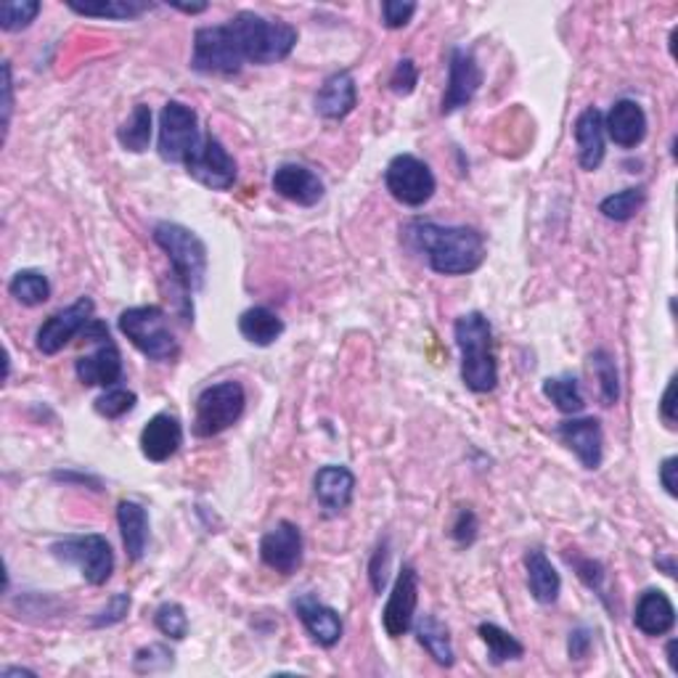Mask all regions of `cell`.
Returning <instances> with one entry per match:
<instances>
[{
    "label": "cell",
    "instance_id": "52a82bcc",
    "mask_svg": "<svg viewBox=\"0 0 678 678\" xmlns=\"http://www.w3.org/2000/svg\"><path fill=\"white\" fill-rule=\"evenodd\" d=\"M247 64L242 57L239 46H236L234 33H231L229 22L212 24V27H199L194 33V53H192V70L199 75H239L242 66Z\"/></svg>",
    "mask_w": 678,
    "mask_h": 678
},
{
    "label": "cell",
    "instance_id": "484cf974",
    "mask_svg": "<svg viewBox=\"0 0 678 678\" xmlns=\"http://www.w3.org/2000/svg\"><path fill=\"white\" fill-rule=\"evenodd\" d=\"M525 572H528V589L535 602L554 604L562 594V578L552 559L541 548H528L525 554Z\"/></svg>",
    "mask_w": 678,
    "mask_h": 678
},
{
    "label": "cell",
    "instance_id": "d6986e66",
    "mask_svg": "<svg viewBox=\"0 0 678 678\" xmlns=\"http://www.w3.org/2000/svg\"><path fill=\"white\" fill-rule=\"evenodd\" d=\"M271 186L279 197L295 201L299 207H316L323 199V181L305 164H279L271 178Z\"/></svg>",
    "mask_w": 678,
    "mask_h": 678
},
{
    "label": "cell",
    "instance_id": "7402d4cb",
    "mask_svg": "<svg viewBox=\"0 0 678 678\" xmlns=\"http://www.w3.org/2000/svg\"><path fill=\"white\" fill-rule=\"evenodd\" d=\"M358 103V85L353 72L342 70L329 75L316 94V112L323 120H345Z\"/></svg>",
    "mask_w": 678,
    "mask_h": 678
},
{
    "label": "cell",
    "instance_id": "db71d44e",
    "mask_svg": "<svg viewBox=\"0 0 678 678\" xmlns=\"http://www.w3.org/2000/svg\"><path fill=\"white\" fill-rule=\"evenodd\" d=\"M668 663H670V668L678 670V663H676V639H670V641H668Z\"/></svg>",
    "mask_w": 678,
    "mask_h": 678
},
{
    "label": "cell",
    "instance_id": "b9f144b4",
    "mask_svg": "<svg viewBox=\"0 0 678 678\" xmlns=\"http://www.w3.org/2000/svg\"><path fill=\"white\" fill-rule=\"evenodd\" d=\"M414 14H417V3L411 0H384L382 3V22L387 29L406 27Z\"/></svg>",
    "mask_w": 678,
    "mask_h": 678
},
{
    "label": "cell",
    "instance_id": "ee69618b",
    "mask_svg": "<svg viewBox=\"0 0 678 678\" xmlns=\"http://www.w3.org/2000/svg\"><path fill=\"white\" fill-rule=\"evenodd\" d=\"M576 572L578 578L589 585L594 594H599L602 602H607V594H604V567L602 562L596 559H576Z\"/></svg>",
    "mask_w": 678,
    "mask_h": 678
},
{
    "label": "cell",
    "instance_id": "8992f818",
    "mask_svg": "<svg viewBox=\"0 0 678 678\" xmlns=\"http://www.w3.org/2000/svg\"><path fill=\"white\" fill-rule=\"evenodd\" d=\"M247 408V393L242 382L225 380L210 384L201 390L197 398V411H194V435L197 437H215L220 432L231 430L242 419Z\"/></svg>",
    "mask_w": 678,
    "mask_h": 678
},
{
    "label": "cell",
    "instance_id": "681fc988",
    "mask_svg": "<svg viewBox=\"0 0 678 678\" xmlns=\"http://www.w3.org/2000/svg\"><path fill=\"white\" fill-rule=\"evenodd\" d=\"M678 456H668V459H663V464H659V482H663L665 493L668 496H678Z\"/></svg>",
    "mask_w": 678,
    "mask_h": 678
},
{
    "label": "cell",
    "instance_id": "d4e9b609",
    "mask_svg": "<svg viewBox=\"0 0 678 678\" xmlns=\"http://www.w3.org/2000/svg\"><path fill=\"white\" fill-rule=\"evenodd\" d=\"M633 626L639 628L644 637H665L674 631L676 626V607L665 591L650 589L641 594L637 602V613H633Z\"/></svg>",
    "mask_w": 678,
    "mask_h": 678
},
{
    "label": "cell",
    "instance_id": "ac0fdd59",
    "mask_svg": "<svg viewBox=\"0 0 678 678\" xmlns=\"http://www.w3.org/2000/svg\"><path fill=\"white\" fill-rule=\"evenodd\" d=\"M295 613L316 644L326 646V650L340 644L342 633H345V622H342L337 609L326 607L313 594H303L295 599Z\"/></svg>",
    "mask_w": 678,
    "mask_h": 678
},
{
    "label": "cell",
    "instance_id": "83f0119b",
    "mask_svg": "<svg viewBox=\"0 0 678 678\" xmlns=\"http://www.w3.org/2000/svg\"><path fill=\"white\" fill-rule=\"evenodd\" d=\"M70 11L81 16H94V20H112V22H131L138 20L140 14L155 9L149 0H66Z\"/></svg>",
    "mask_w": 678,
    "mask_h": 678
},
{
    "label": "cell",
    "instance_id": "44dd1931",
    "mask_svg": "<svg viewBox=\"0 0 678 678\" xmlns=\"http://www.w3.org/2000/svg\"><path fill=\"white\" fill-rule=\"evenodd\" d=\"M313 493L326 515H342L356 496V474L342 464H326L316 472Z\"/></svg>",
    "mask_w": 678,
    "mask_h": 678
},
{
    "label": "cell",
    "instance_id": "ab89813d",
    "mask_svg": "<svg viewBox=\"0 0 678 678\" xmlns=\"http://www.w3.org/2000/svg\"><path fill=\"white\" fill-rule=\"evenodd\" d=\"M131 604H133L131 594H114L107 602V607H101L99 613H96L94 618H90V626H94V628L118 626V622H122V620L127 618V613H131Z\"/></svg>",
    "mask_w": 678,
    "mask_h": 678
},
{
    "label": "cell",
    "instance_id": "60d3db41",
    "mask_svg": "<svg viewBox=\"0 0 678 678\" xmlns=\"http://www.w3.org/2000/svg\"><path fill=\"white\" fill-rule=\"evenodd\" d=\"M419 85V70L414 59H400L390 75V90L398 96H411Z\"/></svg>",
    "mask_w": 678,
    "mask_h": 678
},
{
    "label": "cell",
    "instance_id": "9c48e42d",
    "mask_svg": "<svg viewBox=\"0 0 678 678\" xmlns=\"http://www.w3.org/2000/svg\"><path fill=\"white\" fill-rule=\"evenodd\" d=\"M85 340L94 342L96 350L90 356L77 358L75 374L85 387H114L122 380V356L120 347L112 342L107 323L90 321L85 326Z\"/></svg>",
    "mask_w": 678,
    "mask_h": 678
},
{
    "label": "cell",
    "instance_id": "f907efd6",
    "mask_svg": "<svg viewBox=\"0 0 678 678\" xmlns=\"http://www.w3.org/2000/svg\"><path fill=\"white\" fill-rule=\"evenodd\" d=\"M168 5L170 9L181 11V14H188V16L205 14V11L210 9V3H205V0H201V3H178V0H168Z\"/></svg>",
    "mask_w": 678,
    "mask_h": 678
},
{
    "label": "cell",
    "instance_id": "7c38bea8",
    "mask_svg": "<svg viewBox=\"0 0 678 678\" xmlns=\"http://www.w3.org/2000/svg\"><path fill=\"white\" fill-rule=\"evenodd\" d=\"M183 168H186V173L194 181L212 188V192H229L236 183V173H239L234 157L229 155V149L212 133L201 136L199 146L186 157Z\"/></svg>",
    "mask_w": 678,
    "mask_h": 678
},
{
    "label": "cell",
    "instance_id": "e0dca14e",
    "mask_svg": "<svg viewBox=\"0 0 678 678\" xmlns=\"http://www.w3.org/2000/svg\"><path fill=\"white\" fill-rule=\"evenodd\" d=\"M557 435L572 454L578 456V461L585 469L602 467L604 459V435H602V421L594 417L583 419H567L557 427Z\"/></svg>",
    "mask_w": 678,
    "mask_h": 678
},
{
    "label": "cell",
    "instance_id": "277c9868",
    "mask_svg": "<svg viewBox=\"0 0 678 678\" xmlns=\"http://www.w3.org/2000/svg\"><path fill=\"white\" fill-rule=\"evenodd\" d=\"M151 239H155L157 247L170 258L173 276L181 284V289H186L188 295H192V292H199L201 286H205L207 247L192 229H186V225L181 223H170V220H162V223H157L155 231H151Z\"/></svg>",
    "mask_w": 678,
    "mask_h": 678
},
{
    "label": "cell",
    "instance_id": "8d00e7d4",
    "mask_svg": "<svg viewBox=\"0 0 678 678\" xmlns=\"http://www.w3.org/2000/svg\"><path fill=\"white\" fill-rule=\"evenodd\" d=\"M40 3L38 0H5L0 5V29L3 33H20L38 20Z\"/></svg>",
    "mask_w": 678,
    "mask_h": 678
},
{
    "label": "cell",
    "instance_id": "7bdbcfd3",
    "mask_svg": "<svg viewBox=\"0 0 678 678\" xmlns=\"http://www.w3.org/2000/svg\"><path fill=\"white\" fill-rule=\"evenodd\" d=\"M478 530L480 522L472 509H461L459 515H456L454 525H451V535H454V541L459 543V546H472L474 539H478Z\"/></svg>",
    "mask_w": 678,
    "mask_h": 678
},
{
    "label": "cell",
    "instance_id": "5b68a950",
    "mask_svg": "<svg viewBox=\"0 0 678 678\" xmlns=\"http://www.w3.org/2000/svg\"><path fill=\"white\" fill-rule=\"evenodd\" d=\"M120 332L131 340L136 350L144 353L157 363H170L178 358L181 345L168 323V313L160 305H138V308L122 310L118 319Z\"/></svg>",
    "mask_w": 678,
    "mask_h": 678
},
{
    "label": "cell",
    "instance_id": "4dcf8cb0",
    "mask_svg": "<svg viewBox=\"0 0 678 678\" xmlns=\"http://www.w3.org/2000/svg\"><path fill=\"white\" fill-rule=\"evenodd\" d=\"M482 644L488 646V657H491L493 665H504L509 659L525 657V644L519 641L515 633L504 631V628L496 626V622H480L478 628Z\"/></svg>",
    "mask_w": 678,
    "mask_h": 678
},
{
    "label": "cell",
    "instance_id": "816d5d0a",
    "mask_svg": "<svg viewBox=\"0 0 678 678\" xmlns=\"http://www.w3.org/2000/svg\"><path fill=\"white\" fill-rule=\"evenodd\" d=\"M14 676H38L35 674V670H29V668H3L0 670V678H14Z\"/></svg>",
    "mask_w": 678,
    "mask_h": 678
},
{
    "label": "cell",
    "instance_id": "f35d334b",
    "mask_svg": "<svg viewBox=\"0 0 678 678\" xmlns=\"http://www.w3.org/2000/svg\"><path fill=\"white\" fill-rule=\"evenodd\" d=\"M136 393H131V390H122V387H109L107 393L101 395L99 400L94 403L96 406V414L103 419H120L125 417V414H131L133 408H136Z\"/></svg>",
    "mask_w": 678,
    "mask_h": 678
},
{
    "label": "cell",
    "instance_id": "f6af8a7d",
    "mask_svg": "<svg viewBox=\"0 0 678 678\" xmlns=\"http://www.w3.org/2000/svg\"><path fill=\"white\" fill-rule=\"evenodd\" d=\"M387 572H390V543L384 541L377 546L374 557H371V565H369L371 589H374L377 594H382L384 585H387Z\"/></svg>",
    "mask_w": 678,
    "mask_h": 678
},
{
    "label": "cell",
    "instance_id": "c3c4849f",
    "mask_svg": "<svg viewBox=\"0 0 678 678\" xmlns=\"http://www.w3.org/2000/svg\"><path fill=\"white\" fill-rule=\"evenodd\" d=\"M676 377H670L668 387H665L663 400H659V417H663L668 430H676Z\"/></svg>",
    "mask_w": 678,
    "mask_h": 678
},
{
    "label": "cell",
    "instance_id": "cb8c5ba5",
    "mask_svg": "<svg viewBox=\"0 0 678 678\" xmlns=\"http://www.w3.org/2000/svg\"><path fill=\"white\" fill-rule=\"evenodd\" d=\"M572 133H576L578 144V164L585 173H594L599 164L604 162V138H607V133H604V114L596 107L583 109L578 114Z\"/></svg>",
    "mask_w": 678,
    "mask_h": 678
},
{
    "label": "cell",
    "instance_id": "5bb4252c",
    "mask_svg": "<svg viewBox=\"0 0 678 678\" xmlns=\"http://www.w3.org/2000/svg\"><path fill=\"white\" fill-rule=\"evenodd\" d=\"M419 604V572L414 565H403V570L395 578L393 591H390L387 604L382 613V626L390 639H400L411 631L414 618H417Z\"/></svg>",
    "mask_w": 678,
    "mask_h": 678
},
{
    "label": "cell",
    "instance_id": "2e32d148",
    "mask_svg": "<svg viewBox=\"0 0 678 678\" xmlns=\"http://www.w3.org/2000/svg\"><path fill=\"white\" fill-rule=\"evenodd\" d=\"M480 85H482V70L478 59H474V53L467 51V48H454L448 59V85H445L440 112L443 114L459 112L461 107H467V103L478 96Z\"/></svg>",
    "mask_w": 678,
    "mask_h": 678
},
{
    "label": "cell",
    "instance_id": "ffe728a7",
    "mask_svg": "<svg viewBox=\"0 0 678 678\" xmlns=\"http://www.w3.org/2000/svg\"><path fill=\"white\" fill-rule=\"evenodd\" d=\"M181 445H183V427L175 414L168 411L157 414V417H151L149 424L144 427V432H140V454L155 464L173 459V456L178 454Z\"/></svg>",
    "mask_w": 678,
    "mask_h": 678
},
{
    "label": "cell",
    "instance_id": "f5cc1de1",
    "mask_svg": "<svg viewBox=\"0 0 678 678\" xmlns=\"http://www.w3.org/2000/svg\"><path fill=\"white\" fill-rule=\"evenodd\" d=\"M655 565H657V567H663V570H665V576H670V578H674V576H676V559H674V557L655 559Z\"/></svg>",
    "mask_w": 678,
    "mask_h": 678
},
{
    "label": "cell",
    "instance_id": "1f68e13d",
    "mask_svg": "<svg viewBox=\"0 0 678 678\" xmlns=\"http://www.w3.org/2000/svg\"><path fill=\"white\" fill-rule=\"evenodd\" d=\"M151 109L146 103H136L133 114L120 125L118 140L125 151L133 155H144L151 144Z\"/></svg>",
    "mask_w": 678,
    "mask_h": 678
},
{
    "label": "cell",
    "instance_id": "30bf717a",
    "mask_svg": "<svg viewBox=\"0 0 678 678\" xmlns=\"http://www.w3.org/2000/svg\"><path fill=\"white\" fill-rule=\"evenodd\" d=\"M384 186H387L390 197L406 207H424L437 192V181L430 164L414 155H398L390 160L387 170H384Z\"/></svg>",
    "mask_w": 678,
    "mask_h": 678
},
{
    "label": "cell",
    "instance_id": "7a4b0ae2",
    "mask_svg": "<svg viewBox=\"0 0 678 678\" xmlns=\"http://www.w3.org/2000/svg\"><path fill=\"white\" fill-rule=\"evenodd\" d=\"M454 337L461 353V382L478 395L493 393L498 387V363L491 321L480 310L464 313L454 323Z\"/></svg>",
    "mask_w": 678,
    "mask_h": 678
},
{
    "label": "cell",
    "instance_id": "f546056e",
    "mask_svg": "<svg viewBox=\"0 0 678 678\" xmlns=\"http://www.w3.org/2000/svg\"><path fill=\"white\" fill-rule=\"evenodd\" d=\"M417 639L419 644L430 652V657L435 659L443 668H451L456 663L454 644H451V631L445 622H440L435 615H424L417 626Z\"/></svg>",
    "mask_w": 678,
    "mask_h": 678
},
{
    "label": "cell",
    "instance_id": "e575fe53",
    "mask_svg": "<svg viewBox=\"0 0 678 678\" xmlns=\"http://www.w3.org/2000/svg\"><path fill=\"white\" fill-rule=\"evenodd\" d=\"M644 201H646L644 186L622 188V192L609 194V197L599 201V212L607 220H615V223H626V220H631L641 207H644Z\"/></svg>",
    "mask_w": 678,
    "mask_h": 678
},
{
    "label": "cell",
    "instance_id": "9a60e30c",
    "mask_svg": "<svg viewBox=\"0 0 678 678\" xmlns=\"http://www.w3.org/2000/svg\"><path fill=\"white\" fill-rule=\"evenodd\" d=\"M303 554H305L303 533H299L297 525L289 522V519H281V522L273 525V528L260 539L262 565L281 572V576L297 572L299 565H303Z\"/></svg>",
    "mask_w": 678,
    "mask_h": 678
},
{
    "label": "cell",
    "instance_id": "74e56055",
    "mask_svg": "<svg viewBox=\"0 0 678 678\" xmlns=\"http://www.w3.org/2000/svg\"><path fill=\"white\" fill-rule=\"evenodd\" d=\"M155 626L162 637L181 641L188 637V615L178 602H164L157 607L155 613Z\"/></svg>",
    "mask_w": 678,
    "mask_h": 678
},
{
    "label": "cell",
    "instance_id": "bcb514c9",
    "mask_svg": "<svg viewBox=\"0 0 678 678\" xmlns=\"http://www.w3.org/2000/svg\"><path fill=\"white\" fill-rule=\"evenodd\" d=\"M0 94H3V101H0V112H3V138H9L11 114H14V77H11L9 61H3V85H0Z\"/></svg>",
    "mask_w": 678,
    "mask_h": 678
},
{
    "label": "cell",
    "instance_id": "603a6c76",
    "mask_svg": "<svg viewBox=\"0 0 678 678\" xmlns=\"http://www.w3.org/2000/svg\"><path fill=\"white\" fill-rule=\"evenodd\" d=\"M604 133L620 146V149H637L646 138V114L637 101L620 99L604 118Z\"/></svg>",
    "mask_w": 678,
    "mask_h": 678
},
{
    "label": "cell",
    "instance_id": "4316f807",
    "mask_svg": "<svg viewBox=\"0 0 678 678\" xmlns=\"http://www.w3.org/2000/svg\"><path fill=\"white\" fill-rule=\"evenodd\" d=\"M118 522L127 557L138 562L149 546V511L138 501H120Z\"/></svg>",
    "mask_w": 678,
    "mask_h": 678
},
{
    "label": "cell",
    "instance_id": "7dc6e473",
    "mask_svg": "<svg viewBox=\"0 0 678 678\" xmlns=\"http://www.w3.org/2000/svg\"><path fill=\"white\" fill-rule=\"evenodd\" d=\"M591 644H594V633L589 628H576L567 639V655L570 659H585L591 652Z\"/></svg>",
    "mask_w": 678,
    "mask_h": 678
},
{
    "label": "cell",
    "instance_id": "f1b7e54d",
    "mask_svg": "<svg viewBox=\"0 0 678 678\" xmlns=\"http://www.w3.org/2000/svg\"><path fill=\"white\" fill-rule=\"evenodd\" d=\"M239 334L249 345L271 347L284 334V321L271 308H249L239 316Z\"/></svg>",
    "mask_w": 678,
    "mask_h": 678
},
{
    "label": "cell",
    "instance_id": "4fadbf2b",
    "mask_svg": "<svg viewBox=\"0 0 678 678\" xmlns=\"http://www.w3.org/2000/svg\"><path fill=\"white\" fill-rule=\"evenodd\" d=\"M94 310H96L94 299L81 297L77 303H72L70 308L59 310L51 319L42 321L38 334H35V345H38L42 356H57V353L64 350V347L70 345L77 334L85 332V326L94 321Z\"/></svg>",
    "mask_w": 678,
    "mask_h": 678
},
{
    "label": "cell",
    "instance_id": "836d02e7",
    "mask_svg": "<svg viewBox=\"0 0 678 678\" xmlns=\"http://www.w3.org/2000/svg\"><path fill=\"white\" fill-rule=\"evenodd\" d=\"M9 295L20 305L27 308H38V305L48 303L51 297V284L40 271H20L9 281Z\"/></svg>",
    "mask_w": 678,
    "mask_h": 678
},
{
    "label": "cell",
    "instance_id": "d6a6232c",
    "mask_svg": "<svg viewBox=\"0 0 678 678\" xmlns=\"http://www.w3.org/2000/svg\"><path fill=\"white\" fill-rule=\"evenodd\" d=\"M543 395H546L562 414H570V417H576V414L585 408V398L583 393H580V382L570 374L548 377V380L543 382Z\"/></svg>",
    "mask_w": 678,
    "mask_h": 678
},
{
    "label": "cell",
    "instance_id": "8fae6325",
    "mask_svg": "<svg viewBox=\"0 0 678 678\" xmlns=\"http://www.w3.org/2000/svg\"><path fill=\"white\" fill-rule=\"evenodd\" d=\"M199 118L183 101H168L160 114V157L164 162L183 164L186 157L199 146Z\"/></svg>",
    "mask_w": 678,
    "mask_h": 678
},
{
    "label": "cell",
    "instance_id": "3957f363",
    "mask_svg": "<svg viewBox=\"0 0 678 678\" xmlns=\"http://www.w3.org/2000/svg\"><path fill=\"white\" fill-rule=\"evenodd\" d=\"M236 46L247 64L271 66L289 59L297 46V29L281 20H266L255 11H239L234 20H229Z\"/></svg>",
    "mask_w": 678,
    "mask_h": 678
},
{
    "label": "cell",
    "instance_id": "ba28073f",
    "mask_svg": "<svg viewBox=\"0 0 678 678\" xmlns=\"http://www.w3.org/2000/svg\"><path fill=\"white\" fill-rule=\"evenodd\" d=\"M51 554L66 565H75L90 585H103L114 572V552L99 533L70 535V539L51 543Z\"/></svg>",
    "mask_w": 678,
    "mask_h": 678
},
{
    "label": "cell",
    "instance_id": "d590c367",
    "mask_svg": "<svg viewBox=\"0 0 678 678\" xmlns=\"http://www.w3.org/2000/svg\"><path fill=\"white\" fill-rule=\"evenodd\" d=\"M591 366L599 380V393H602V406L613 408L620 400V374L615 358L607 350L591 353Z\"/></svg>",
    "mask_w": 678,
    "mask_h": 678
},
{
    "label": "cell",
    "instance_id": "6da1fadb",
    "mask_svg": "<svg viewBox=\"0 0 678 678\" xmlns=\"http://www.w3.org/2000/svg\"><path fill=\"white\" fill-rule=\"evenodd\" d=\"M403 242L427 260L440 276H467L485 262V236L472 225H440L411 220L400 229Z\"/></svg>",
    "mask_w": 678,
    "mask_h": 678
}]
</instances>
